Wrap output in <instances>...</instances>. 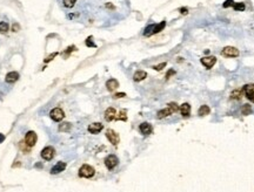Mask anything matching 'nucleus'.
Returning <instances> with one entry per match:
<instances>
[{"label":"nucleus","instance_id":"nucleus-1","mask_svg":"<svg viewBox=\"0 0 254 192\" xmlns=\"http://www.w3.org/2000/svg\"><path fill=\"white\" fill-rule=\"evenodd\" d=\"M79 177L81 178H92L96 174V169L88 164H84L79 169Z\"/></svg>","mask_w":254,"mask_h":192},{"label":"nucleus","instance_id":"nucleus-2","mask_svg":"<svg viewBox=\"0 0 254 192\" xmlns=\"http://www.w3.org/2000/svg\"><path fill=\"white\" fill-rule=\"evenodd\" d=\"M105 165L108 170H113L118 164H119V159L116 155H108L106 158H105Z\"/></svg>","mask_w":254,"mask_h":192},{"label":"nucleus","instance_id":"nucleus-3","mask_svg":"<svg viewBox=\"0 0 254 192\" xmlns=\"http://www.w3.org/2000/svg\"><path fill=\"white\" fill-rule=\"evenodd\" d=\"M50 116H51V118H52L54 122H60V121L64 119L65 113H64V110H62L60 107H57V108H53V109L51 110Z\"/></svg>","mask_w":254,"mask_h":192},{"label":"nucleus","instance_id":"nucleus-4","mask_svg":"<svg viewBox=\"0 0 254 192\" xmlns=\"http://www.w3.org/2000/svg\"><path fill=\"white\" fill-rule=\"evenodd\" d=\"M37 139H38V136H37V134H36L34 131H28V133L26 134V136H25L24 142H25V144H26L28 148H32V147L36 145Z\"/></svg>","mask_w":254,"mask_h":192},{"label":"nucleus","instance_id":"nucleus-5","mask_svg":"<svg viewBox=\"0 0 254 192\" xmlns=\"http://www.w3.org/2000/svg\"><path fill=\"white\" fill-rule=\"evenodd\" d=\"M221 54H222V56H226V58H236V56H239V51L235 47L227 46L222 49Z\"/></svg>","mask_w":254,"mask_h":192},{"label":"nucleus","instance_id":"nucleus-6","mask_svg":"<svg viewBox=\"0 0 254 192\" xmlns=\"http://www.w3.org/2000/svg\"><path fill=\"white\" fill-rule=\"evenodd\" d=\"M41 157H42V159H45V160H51V159H53V157H54V155H56V150H54V148L53 147H46V148H44L42 150H41Z\"/></svg>","mask_w":254,"mask_h":192},{"label":"nucleus","instance_id":"nucleus-7","mask_svg":"<svg viewBox=\"0 0 254 192\" xmlns=\"http://www.w3.org/2000/svg\"><path fill=\"white\" fill-rule=\"evenodd\" d=\"M242 92H244V96H246L251 102H254V83L244 86Z\"/></svg>","mask_w":254,"mask_h":192},{"label":"nucleus","instance_id":"nucleus-8","mask_svg":"<svg viewBox=\"0 0 254 192\" xmlns=\"http://www.w3.org/2000/svg\"><path fill=\"white\" fill-rule=\"evenodd\" d=\"M106 137H107V139H108L113 145H118L119 142H120L119 135H118L114 130H112V129H108V130L106 131Z\"/></svg>","mask_w":254,"mask_h":192},{"label":"nucleus","instance_id":"nucleus-9","mask_svg":"<svg viewBox=\"0 0 254 192\" xmlns=\"http://www.w3.org/2000/svg\"><path fill=\"white\" fill-rule=\"evenodd\" d=\"M200 61H201V63H202L207 69H211V68L215 64V62H216V58H215V56H205V58L201 59Z\"/></svg>","mask_w":254,"mask_h":192},{"label":"nucleus","instance_id":"nucleus-10","mask_svg":"<svg viewBox=\"0 0 254 192\" xmlns=\"http://www.w3.org/2000/svg\"><path fill=\"white\" fill-rule=\"evenodd\" d=\"M102 129H104V125H102L101 123H99V122H96V123H92V124H90V125H88V128H87V130H88L91 134H93V135L99 134V133H100Z\"/></svg>","mask_w":254,"mask_h":192},{"label":"nucleus","instance_id":"nucleus-11","mask_svg":"<svg viewBox=\"0 0 254 192\" xmlns=\"http://www.w3.org/2000/svg\"><path fill=\"white\" fill-rule=\"evenodd\" d=\"M139 130H140V133L142 135H150L152 134V131H153V128H152V125L150 124V123H147V122H144V123H141L140 125H139Z\"/></svg>","mask_w":254,"mask_h":192},{"label":"nucleus","instance_id":"nucleus-12","mask_svg":"<svg viewBox=\"0 0 254 192\" xmlns=\"http://www.w3.org/2000/svg\"><path fill=\"white\" fill-rule=\"evenodd\" d=\"M66 166H67V165H66L65 162H58V163L51 169V173H52V174H58V173L65 171Z\"/></svg>","mask_w":254,"mask_h":192},{"label":"nucleus","instance_id":"nucleus-13","mask_svg":"<svg viewBox=\"0 0 254 192\" xmlns=\"http://www.w3.org/2000/svg\"><path fill=\"white\" fill-rule=\"evenodd\" d=\"M116 115H117V111L114 108H107L105 111V119L107 122H111V121L116 119V117H117Z\"/></svg>","mask_w":254,"mask_h":192},{"label":"nucleus","instance_id":"nucleus-14","mask_svg":"<svg viewBox=\"0 0 254 192\" xmlns=\"http://www.w3.org/2000/svg\"><path fill=\"white\" fill-rule=\"evenodd\" d=\"M18 78H19V74L17 72H10L5 77V81L7 83H14L16 81H18Z\"/></svg>","mask_w":254,"mask_h":192},{"label":"nucleus","instance_id":"nucleus-15","mask_svg":"<svg viewBox=\"0 0 254 192\" xmlns=\"http://www.w3.org/2000/svg\"><path fill=\"white\" fill-rule=\"evenodd\" d=\"M119 87V82H118L116 78H110L107 82H106V88L110 90V92H114Z\"/></svg>","mask_w":254,"mask_h":192},{"label":"nucleus","instance_id":"nucleus-16","mask_svg":"<svg viewBox=\"0 0 254 192\" xmlns=\"http://www.w3.org/2000/svg\"><path fill=\"white\" fill-rule=\"evenodd\" d=\"M173 114V111L167 107V108H165V109H161V110H159L158 113H156V118H159V119H161V118H165V117H167V116L172 115Z\"/></svg>","mask_w":254,"mask_h":192},{"label":"nucleus","instance_id":"nucleus-17","mask_svg":"<svg viewBox=\"0 0 254 192\" xmlns=\"http://www.w3.org/2000/svg\"><path fill=\"white\" fill-rule=\"evenodd\" d=\"M180 113L184 117H187L191 114V106L188 103H184L180 106Z\"/></svg>","mask_w":254,"mask_h":192},{"label":"nucleus","instance_id":"nucleus-18","mask_svg":"<svg viewBox=\"0 0 254 192\" xmlns=\"http://www.w3.org/2000/svg\"><path fill=\"white\" fill-rule=\"evenodd\" d=\"M147 77V73L146 72H144V70H138L134 73V75H133V80L136 81V82H140V81H142V80H145Z\"/></svg>","mask_w":254,"mask_h":192},{"label":"nucleus","instance_id":"nucleus-19","mask_svg":"<svg viewBox=\"0 0 254 192\" xmlns=\"http://www.w3.org/2000/svg\"><path fill=\"white\" fill-rule=\"evenodd\" d=\"M244 96V92L242 88L241 89H235L231 93V100H240Z\"/></svg>","mask_w":254,"mask_h":192},{"label":"nucleus","instance_id":"nucleus-20","mask_svg":"<svg viewBox=\"0 0 254 192\" xmlns=\"http://www.w3.org/2000/svg\"><path fill=\"white\" fill-rule=\"evenodd\" d=\"M71 128H72V124L71 123H68V122H64V123H61L60 125H59V131H64V133H68L70 130H71Z\"/></svg>","mask_w":254,"mask_h":192},{"label":"nucleus","instance_id":"nucleus-21","mask_svg":"<svg viewBox=\"0 0 254 192\" xmlns=\"http://www.w3.org/2000/svg\"><path fill=\"white\" fill-rule=\"evenodd\" d=\"M211 113V109H210V107L208 106H201L200 108H199V110H198V114L200 116H206V115H208Z\"/></svg>","mask_w":254,"mask_h":192},{"label":"nucleus","instance_id":"nucleus-22","mask_svg":"<svg viewBox=\"0 0 254 192\" xmlns=\"http://www.w3.org/2000/svg\"><path fill=\"white\" fill-rule=\"evenodd\" d=\"M165 26H166V21H161L160 23H156L154 31H153V35L156 34V33H159V32H161V31L165 28Z\"/></svg>","mask_w":254,"mask_h":192},{"label":"nucleus","instance_id":"nucleus-23","mask_svg":"<svg viewBox=\"0 0 254 192\" xmlns=\"http://www.w3.org/2000/svg\"><path fill=\"white\" fill-rule=\"evenodd\" d=\"M154 26H156V23H153V25H150V26H147V27L145 28V32H144V35H145V37H151V35H153V31H154Z\"/></svg>","mask_w":254,"mask_h":192},{"label":"nucleus","instance_id":"nucleus-24","mask_svg":"<svg viewBox=\"0 0 254 192\" xmlns=\"http://www.w3.org/2000/svg\"><path fill=\"white\" fill-rule=\"evenodd\" d=\"M252 113V108H251V106L250 104H244L242 106V108H241V114L245 116L250 115Z\"/></svg>","mask_w":254,"mask_h":192},{"label":"nucleus","instance_id":"nucleus-25","mask_svg":"<svg viewBox=\"0 0 254 192\" xmlns=\"http://www.w3.org/2000/svg\"><path fill=\"white\" fill-rule=\"evenodd\" d=\"M8 28H10V26H8L7 22H5V21H1V22H0V33H1V34L7 33Z\"/></svg>","mask_w":254,"mask_h":192},{"label":"nucleus","instance_id":"nucleus-26","mask_svg":"<svg viewBox=\"0 0 254 192\" xmlns=\"http://www.w3.org/2000/svg\"><path fill=\"white\" fill-rule=\"evenodd\" d=\"M233 7H234L235 11H239V12H242V11H245V8H246V6H245L244 2H234Z\"/></svg>","mask_w":254,"mask_h":192},{"label":"nucleus","instance_id":"nucleus-27","mask_svg":"<svg viewBox=\"0 0 254 192\" xmlns=\"http://www.w3.org/2000/svg\"><path fill=\"white\" fill-rule=\"evenodd\" d=\"M76 2H77V0H62L64 6L67 7V8H72L76 5Z\"/></svg>","mask_w":254,"mask_h":192},{"label":"nucleus","instance_id":"nucleus-28","mask_svg":"<svg viewBox=\"0 0 254 192\" xmlns=\"http://www.w3.org/2000/svg\"><path fill=\"white\" fill-rule=\"evenodd\" d=\"M167 107L173 111V113H176L178 110H180V108H179V106L176 104V102H170L168 104H167Z\"/></svg>","mask_w":254,"mask_h":192},{"label":"nucleus","instance_id":"nucleus-29","mask_svg":"<svg viewBox=\"0 0 254 192\" xmlns=\"http://www.w3.org/2000/svg\"><path fill=\"white\" fill-rule=\"evenodd\" d=\"M73 51H77V47H76V46H70V47H68V48H67V49L62 53V55H64L65 58H67V56H68V55H70Z\"/></svg>","mask_w":254,"mask_h":192},{"label":"nucleus","instance_id":"nucleus-30","mask_svg":"<svg viewBox=\"0 0 254 192\" xmlns=\"http://www.w3.org/2000/svg\"><path fill=\"white\" fill-rule=\"evenodd\" d=\"M116 119H120V121H126V119H127V116H126V111H125V110L120 111V114H119V116H117V117H116Z\"/></svg>","mask_w":254,"mask_h":192},{"label":"nucleus","instance_id":"nucleus-31","mask_svg":"<svg viewBox=\"0 0 254 192\" xmlns=\"http://www.w3.org/2000/svg\"><path fill=\"white\" fill-rule=\"evenodd\" d=\"M58 54H59L58 52H54V53H52V54H50V55H48L47 58L45 59V62H46V63H48V62H51V61H52L53 59L56 58V56H57Z\"/></svg>","mask_w":254,"mask_h":192},{"label":"nucleus","instance_id":"nucleus-32","mask_svg":"<svg viewBox=\"0 0 254 192\" xmlns=\"http://www.w3.org/2000/svg\"><path fill=\"white\" fill-rule=\"evenodd\" d=\"M85 43H86V46H87V47H94V48L97 47V46H96V43L92 41V37L87 38V40H86V42H85Z\"/></svg>","mask_w":254,"mask_h":192},{"label":"nucleus","instance_id":"nucleus-33","mask_svg":"<svg viewBox=\"0 0 254 192\" xmlns=\"http://www.w3.org/2000/svg\"><path fill=\"white\" fill-rule=\"evenodd\" d=\"M166 62H162V63H159V64H156V66H153V69L154 70H161V69H164L165 67H166Z\"/></svg>","mask_w":254,"mask_h":192},{"label":"nucleus","instance_id":"nucleus-34","mask_svg":"<svg viewBox=\"0 0 254 192\" xmlns=\"http://www.w3.org/2000/svg\"><path fill=\"white\" fill-rule=\"evenodd\" d=\"M234 5V0H226L225 2H224V7L225 8H228V7H231V6H233Z\"/></svg>","mask_w":254,"mask_h":192},{"label":"nucleus","instance_id":"nucleus-35","mask_svg":"<svg viewBox=\"0 0 254 192\" xmlns=\"http://www.w3.org/2000/svg\"><path fill=\"white\" fill-rule=\"evenodd\" d=\"M20 148L24 152H28V147L25 144V142H20Z\"/></svg>","mask_w":254,"mask_h":192},{"label":"nucleus","instance_id":"nucleus-36","mask_svg":"<svg viewBox=\"0 0 254 192\" xmlns=\"http://www.w3.org/2000/svg\"><path fill=\"white\" fill-rule=\"evenodd\" d=\"M174 74H176V70L170 69V70L167 72V74H166V78H170V76H172V75H174Z\"/></svg>","mask_w":254,"mask_h":192},{"label":"nucleus","instance_id":"nucleus-37","mask_svg":"<svg viewBox=\"0 0 254 192\" xmlns=\"http://www.w3.org/2000/svg\"><path fill=\"white\" fill-rule=\"evenodd\" d=\"M126 96V94L125 93H117V94H114V98H121V97H125Z\"/></svg>","mask_w":254,"mask_h":192},{"label":"nucleus","instance_id":"nucleus-38","mask_svg":"<svg viewBox=\"0 0 254 192\" xmlns=\"http://www.w3.org/2000/svg\"><path fill=\"white\" fill-rule=\"evenodd\" d=\"M20 29V26L18 25V23H13V26H12V31L13 32H18Z\"/></svg>","mask_w":254,"mask_h":192},{"label":"nucleus","instance_id":"nucleus-39","mask_svg":"<svg viewBox=\"0 0 254 192\" xmlns=\"http://www.w3.org/2000/svg\"><path fill=\"white\" fill-rule=\"evenodd\" d=\"M179 11H180V13H181V14H184V15H185V14H187V8H186V7H181Z\"/></svg>","mask_w":254,"mask_h":192},{"label":"nucleus","instance_id":"nucleus-40","mask_svg":"<svg viewBox=\"0 0 254 192\" xmlns=\"http://www.w3.org/2000/svg\"><path fill=\"white\" fill-rule=\"evenodd\" d=\"M4 141H5V135L0 134V143H2Z\"/></svg>","mask_w":254,"mask_h":192},{"label":"nucleus","instance_id":"nucleus-41","mask_svg":"<svg viewBox=\"0 0 254 192\" xmlns=\"http://www.w3.org/2000/svg\"><path fill=\"white\" fill-rule=\"evenodd\" d=\"M106 7H107V8H114V6H113L112 4H107V5H106Z\"/></svg>","mask_w":254,"mask_h":192}]
</instances>
